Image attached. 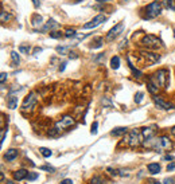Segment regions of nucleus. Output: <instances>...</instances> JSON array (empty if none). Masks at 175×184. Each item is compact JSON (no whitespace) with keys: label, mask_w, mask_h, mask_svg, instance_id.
Instances as JSON below:
<instances>
[{"label":"nucleus","mask_w":175,"mask_h":184,"mask_svg":"<svg viewBox=\"0 0 175 184\" xmlns=\"http://www.w3.org/2000/svg\"><path fill=\"white\" fill-rule=\"evenodd\" d=\"M143 145L147 146V148L154 149L155 152H164V150H168L173 148L171 140L167 136H160V137H152L148 138V140L143 141Z\"/></svg>","instance_id":"nucleus-1"},{"label":"nucleus","mask_w":175,"mask_h":184,"mask_svg":"<svg viewBox=\"0 0 175 184\" xmlns=\"http://www.w3.org/2000/svg\"><path fill=\"white\" fill-rule=\"evenodd\" d=\"M162 10H163V4L160 2H158V0H155V2L150 3L148 6L144 8V14H145L144 18H147V19L158 18V16L162 14Z\"/></svg>","instance_id":"nucleus-2"},{"label":"nucleus","mask_w":175,"mask_h":184,"mask_svg":"<svg viewBox=\"0 0 175 184\" xmlns=\"http://www.w3.org/2000/svg\"><path fill=\"white\" fill-rule=\"evenodd\" d=\"M144 141V137H143V133H141V129H132L129 132V136H128V144L131 148H136L143 144Z\"/></svg>","instance_id":"nucleus-3"},{"label":"nucleus","mask_w":175,"mask_h":184,"mask_svg":"<svg viewBox=\"0 0 175 184\" xmlns=\"http://www.w3.org/2000/svg\"><path fill=\"white\" fill-rule=\"evenodd\" d=\"M141 44L144 47L150 48V50H158V48H160L163 46L162 40L159 38H156L155 35H144L143 39H141Z\"/></svg>","instance_id":"nucleus-4"},{"label":"nucleus","mask_w":175,"mask_h":184,"mask_svg":"<svg viewBox=\"0 0 175 184\" xmlns=\"http://www.w3.org/2000/svg\"><path fill=\"white\" fill-rule=\"evenodd\" d=\"M36 101H38V98H36L35 93H30L26 98H24V101L22 104V110L23 112H31V110L35 108Z\"/></svg>","instance_id":"nucleus-5"},{"label":"nucleus","mask_w":175,"mask_h":184,"mask_svg":"<svg viewBox=\"0 0 175 184\" xmlns=\"http://www.w3.org/2000/svg\"><path fill=\"white\" fill-rule=\"evenodd\" d=\"M154 77H155V79L158 81V83H159L160 88H163V89L167 88L168 71L166 70V69H160V70H158L156 73H154Z\"/></svg>","instance_id":"nucleus-6"},{"label":"nucleus","mask_w":175,"mask_h":184,"mask_svg":"<svg viewBox=\"0 0 175 184\" xmlns=\"http://www.w3.org/2000/svg\"><path fill=\"white\" fill-rule=\"evenodd\" d=\"M105 20H107V16H105V15H103V14L96 15L94 18L90 20V22H88V23L84 24V30H92V28L99 27L100 24H103L105 22Z\"/></svg>","instance_id":"nucleus-7"},{"label":"nucleus","mask_w":175,"mask_h":184,"mask_svg":"<svg viewBox=\"0 0 175 184\" xmlns=\"http://www.w3.org/2000/svg\"><path fill=\"white\" fill-rule=\"evenodd\" d=\"M123 30H124V22H120V23H117L115 27L113 28H111L109 30V32L107 34V40L108 42H113L117 36H119L121 32H123Z\"/></svg>","instance_id":"nucleus-8"},{"label":"nucleus","mask_w":175,"mask_h":184,"mask_svg":"<svg viewBox=\"0 0 175 184\" xmlns=\"http://www.w3.org/2000/svg\"><path fill=\"white\" fill-rule=\"evenodd\" d=\"M74 124H76L74 118L70 116H65L63 118H61V121H58L55 124V129L58 130V132H61V130H63L66 128H70V126H73Z\"/></svg>","instance_id":"nucleus-9"},{"label":"nucleus","mask_w":175,"mask_h":184,"mask_svg":"<svg viewBox=\"0 0 175 184\" xmlns=\"http://www.w3.org/2000/svg\"><path fill=\"white\" fill-rule=\"evenodd\" d=\"M140 54H141V56H143V58L147 59L151 65H155V63H158V62L160 61V55L158 54V52H151V51L143 50V51H140Z\"/></svg>","instance_id":"nucleus-10"},{"label":"nucleus","mask_w":175,"mask_h":184,"mask_svg":"<svg viewBox=\"0 0 175 184\" xmlns=\"http://www.w3.org/2000/svg\"><path fill=\"white\" fill-rule=\"evenodd\" d=\"M154 102H155V105H156L159 109H163V110H171V109H174V105H173V104H170V102L164 101L163 98L159 97V96H155V97H154Z\"/></svg>","instance_id":"nucleus-11"},{"label":"nucleus","mask_w":175,"mask_h":184,"mask_svg":"<svg viewBox=\"0 0 175 184\" xmlns=\"http://www.w3.org/2000/svg\"><path fill=\"white\" fill-rule=\"evenodd\" d=\"M58 27H59V24L57 23L54 19H50V20H48V22L42 27V31H43V32H48V31L51 32V30H54V28H58Z\"/></svg>","instance_id":"nucleus-12"},{"label":"nucleus","mask_w":175,"mask_h":184,"mask_svg":"<svg viewBox=\"0 0 175 184\" xmlns=\"http://www.w3.org/2000/svg\"><path fill=\"white\" fill-rule=\"evenodd\" d=\"M16 157H18V149H14V148L8 149L6 155H4V160L6 161H12V160H15Z\"/></svg>","instance_id":"nucleus-13"},{"label":"nucleus","mask_w":175,"mask_h":184,"mask_svg":"<svg viewBox=\"0 0 175 184\" xmlns=\"http://www.w3.org/2000/svg\"><path fill=\"white\" fill-rule=\"evenodd\" d=\"M27 176H28V171H26V169H18V171H15L14 172V179L15 180H18V182L26 179Z\"/></svg>","instance_id":"nucleus-14"},{"label":"nucleus","mask_w":175,"mask_h":184,"mask_svg":"<svg viewBox=\"0 0 175 184\" xmlns=\"http://www.w3.org/2000/svg\"><path fill=\"white\" fill-rule=\"evenodd\" d=\"M43 24V19H42V16L38 15V14H35L34 16H32V19H31V26L34 27V28H39L40 26Z\"/></svg>","instance_id":"nucleus-15"},{"label":"nucleus","mask_w":175,"mask_h":184,"mask_svg":"<svg viewBox=\"0 0 175 184\" xmlns=\"http://www.w3.org/2000/svg\"><path fill=\"white\" fill-rule=\"evenodd\" d=\"M127 133H128V129L125 128V126H120V128H116V129H113L111 132L112 136H116V137L124 136V134H127Z\"/></svg>","instance_id":"nucleus-16"},{"label":"nucleus","mask_w":175,"mask_h":184,"mask_svg":"<svg viewBox=\"0 0 175 184\" xmlns=\"http://www.w3.org/2000/svg\"><path fill=\"white\" fill-rule=\"evenodd\" d=\"M141 133H143L144 140H148V138L154 137V134H155V129L154 128H143L141 129Z\"/></svg>","instance_id":"nucleus-17"},{"label":"nucleus","mask_w":175,"mask_h":184,"mask_svg":"<svg viewBox=\"0 0 175 184\" xmlns=\"http://www.w3.org/2000/svg\"><path fill=\"white\" fill-rule=\"evenodd\" d=\"M7 105L10 109H16L18 108V97L15 96H10L7 98Z\"/></svg>","instance_id":"nucleus-18"},{"label":"nucleus","mask_w":175,"mask_h":184,"mask_svg":"<svg viewBox=\"0 0 175 184\" xmlns=\"http://www.w3.org/2000/svg\"><path fill=\"white\" fill-rule=\"evenodd\" d=\"M19 63H20L19 54L16 51H11V66L16 67V66H19Z\"/></svg>","instance_id":"nucleus-19"},{"label":"nucleus","mask_w":175,"mask_h":184,"mask_svg":"<svg viewBox=\"0 0 175 184\" xmlns=\"http://www.w3.org/2000/svg\"><path fill=\"white\" fill-rule=\"evenodd\" d=\"M148 171L151 172L152 175H156V173H159L160 172V165L158 164V163H151V164H148Z\"/></svg>","instance_id":"nucleus-20"},{"label":"nucleus","mask_w":175,"mask_h":184,"mask_svg":"<svg viewBox=\"0 0 175 184\" xmlns=\"http://www.w3.org/2000/svg\"><path fill=\"white\" fill-rule=\"evenodd\" d=\"M163 7L168 11H175V0H163Z\"/></svg>","instance_id":"nucleus-21"},{"label":"nucleus","mask_w":175,"mask_h":184,"mask_svg":"<svg viewBox=\"0 0 175 184\" xmlns=\"http://www.w3.org/2000/svg\"><path fill=\"white\" fill-rule=\"evenodd\" d=\"M111 67L113 69V70H117V69L120 67V58L119 56H112V59H111Z\"/></svg>","instance_id":"nucleus-22"},{"label":"nucleus","mask_w":175,"mask_h":184,"mask_svg":"<svg viewBox=\"0 0 175 184\" xmlns=\"http://www.w3.org/2000/svg\"><path fill=\"white\" fill-rule=\"evenodd\" d=\"M128 65H129V69L132 70V74H133V77H136V78H140L141 77V71H139L137 69H135V66L131 63V61H129V58H128Z\"/></svg>","instance_id":"nucleus-23"},{"label":"nucleus","mask_w":175,"mask_h":184,"mask_svg":"<svg viewBox=\"0 0 175 184\" xmlns=\"http://www.w3.org/2000/svg\"><path fill=\"white\" fill-rule=\"evenodd\" d=\"M55 51L58 52V54H61V55H66V54H69V46H57L55 47Z\"/></svg>","instance_id":"nucleus-24"},{"label":"nucleus","mask_w":175,"mask_h":184,"mask_svg":"<svg viewBox=\"0 0 175 184\" xmlns=\"http://www.w3.org/2000/svg\"><path fill=\"white\" fill-rule=\"evenodd\" d=\"M94 44H90V47L92 48H100V47H103V44H104V39L103 38H94Z\"/></svg>","instance_id":"nucleus-25"},{"label":"nucleus","mask_w":175,"mask_h":184,"mask_svg":"<svg viewBox=\"0 0 175 184\" xmlns=\"http://www.w3.org/2000/svg\"><path fill=\"white\" fill-rule=\"evenodd\" d=\"M19 51L22 52V54H30L31 46H28V44H20V46H19Z\"/></svg>","instance_id":"nucleus-26"},{"label":"nucleus","mask_w":175,"mask_h":184,"mask_svg":"<svg viewBox=\"0 0 175 184\" xmlns=\"http://www.w3.org/2000/svg\"><path fill=\"white\" fill-rule=\"evenodd\" d=\"M39 152H40V155H42L43 157H46V159L50 157L51 155H53V152H51L50 149H48V148H43V146H42V148H39Z\"/></svg>","instance_id":"nucleus-27"},{"label":"nucleus","mask_w":175,"mask_h":184,"mask_svg":"<svg viewBox=\"0 0 175 184\" xmlns=\"http://www.w3.org/2000/svg\"><path fill=\"white\" fill-rule=\"evenodd\" d=\"M65 38H74V36H77V32H76V30H70V28H67L66 31H65Z\"/></svg>","instance_id":"nucleus-28"},{"label":"nucleus","mask_w":175,"mask_h":184,"mask_svg":"<svg viewBox=\"0 0 175 184\" xmlns=\"http://www.w3.org/2000/svg\"><path fill=\"white\" fill-rule=\"evenodd\" d=\"M0 18H2V22L3 23H6V22H8V20L11 19V15L10 14H6V11H2V12H0Z\"/></svg>","instance_id":"nucleus-29"},{"label":"nucleus","mask_w":175,"mask_h":184,"mask_svg":"<svg viewBox=\"0 0 175 184\" xmlns=\"http://www.w3.org/2000/svg\"><path fill=\"white\" fill-rule=\"evenodd\" d=\"M61 36H65L61 31H51L50 32V38H53V39H59Z\"/></svg>","instance_id":"nucleus-30"},{"label":"nucleus","mask_w":175,"mask_h":184,"mask_svg":"<svg viewBox=\"0 0 175 184\" xmlns=\"http://www.w3.org/2000/svg\"><path fill=\"white\" fill-rule=\"evenodd\" d=\"M90 184H105V182L100 176H93L90 180Z\"/></svg>","instance_id":"nucleus-31"},{"label":"nucleus","mask_w":175,"mask_h":184,"mask_svg":"<svg viewBox=\"0 0 175 184\" xmlns=\"http://www.w3.org/2000/svg\"><path fill=\"white\" fill-rule=\"evenodd\" d=\"M143 96H144V94L141 92H137L135 94V102H136V104H140V102L143 101Z\"/></svg>","instance_id":"nucleus-32"},{"label":"nucleus","mask_w":175,"mask_h":184,"mask_svg":"<svg viewBox=\"0 0 175 184\" xmlns=\"http://www.w3.org/2000/svg\"><path fill=\"white\" fill-rule=\"evenodd\" d=\"M97 128H99V122L94 121L92 124V129H90V133L92 134H97Z\"/></svg>","instance_id":"nucleus-33"},{"label":"nucleus","mask_w":175,"mask_h":184,"mask_svg":"<svg viewBox=\"0 0 175 184\" xmlns=\"http://www.w3.org/2000/svg\"><path fill=\"white\" fill-rule=\"evenodd\" d=\"M36 179H38V173H35V172H31V173H28V176H27V180H28V182L36 180Z\"/></svg>","instance_id":"nucleus-34"},{"label":"nucleus","mask_w":175,"mask_h":184,"mask_svg":"<svg viewBox=\"0 0 175 184\" xmlns=\"http://www.w3.org/2000/svg\"><path fill=\"white\" fill-rule=\"evenodd\" d=\"M40 169L48 171L50 173H54V172H55V168H53V167H50V165H42V167H40Z\"/></svg>","instance_id":"nucleus-35"},{"label":"nucleus","mask_w":175,"mask_h":184,"mask_svg":"<svg viewBox=\"0 0 175 184\" xmlns=\"http://www.w3.org/2000/svg\"><path fill=\"white\" fill-rule=\"evenodd\" d=\"M7 77H8L7 73H2V74H0V81H2V85H4V82H6V79H7Z\"/></svg>","instance_id":"nucleus-36"},{"label":"nucleus","mask_w":175,"mask_h":184,"mask_svg":"<svg viewBox=\"0 0 175 184\" xmlns=\"http://www.w3.org/2000/svg\"><path fill=\"white\" fill-rule=\"evenodd\" d=\"M101 102H103V105H107L108 108H112V102L109 100H107V98H103V101H101Z\"/></svg>","instance_id":"nucleus-37"},{"label":"nucleus","mask_w":175,"mask_h":184,"mask_svg":"<svg viewBox=\"0 0 175 184\" xmlns=\"http://www.w3.org/2000/svg\"><path fill=\"white\" fill-rule=\"evenodd\" d=\"M163 184H174V179L173 177H166L163 180Z\"/></svg>","instance_id":"nucleus-38"},{"label":"nucleus","mask_w":175,"mask_h":184,"mask_svg":"<svg viewBox=\"0 0 175 184\" xmlns=\"http://www.w3.org/2000/svg\"><path fill=\"white\" fill-rule=\"evenodd\" d=\"M6 134H7V129H3L2 130V145H3V142H4V140H6Z\"/></svg>","instance_id":"nucleus-39"},{"label":"nucleus","mask_w":175,"mask_h":184,"mask_svg":"<svg viewBox=\"0 0 175 184\" xmlns=\"http://www.w3.org/2000/svg\"><path fill=\"white\" fill-rule=\"evenodd\" d=\"M59 184H73V180H71V179H63Z\"/></svg>","instance_id":"nucleus-40"},{"label":"nucleus","mask_w":175,"mask_h":184,"mask_svg":"<svg viewBox=\"0 0 175 184\" xmlns=\"http://www.w3.org/2000/svg\"><path fill=\"white\" fill-rule=\"evenodd\" d=\"M69 58L70 59H77L78 58V55H77L76 52H69Z\"/></svg>","instance_id":"nucleus-41"},{"label":"nucleus","mask_w":175,"mask_h":184,"mask_svg":"<svg viewBox=\"0 0 175 184\" xmlns=\"http://www.w3.org/2000/svg\"><path fill=\"white\" fill-rule=\"evenodd\" d=\"M108 171H109V173H111V175H113V176H117V175H119V173H117V171L112 169V168H108Z\"/></svg>","instance_id":"nucleus-42"},{"label":"nucleus","mask_w":175,"mask_h":184,"mask_svg":"<svg viewBox=\"0 0 175 184\" xmlns=\"http://www.w3.org/2000/svg\"><path fill=\"white\" fill-rule=\"evenodd\" d=\"M65 67H66V62H62V63H61V66H59L58 70H59V71H63V70H65Z\"/></svg>","instance_id":"nucleus-43"},{"label":"nucleus","mask_w":175,"mask_h":184,"mask_svg":"<svg viewBox=\"0 0 175 184\" xmlns=\"http://www.w3.org/2000/svg\"><path fill=\"white\" fill-rule=\"evenodd\" d=\"M174 168H175V164H174V163H171V164L167 165V171H173Z\"/></svg>","instance_id":"nucleus-44"},{"label":"nucleus","mask_w":175,"mask_h":184,"mask_svg":"<svg viewBox=\"0 0 175 184\" xmlns=\"http://www.w3.org/2000/svg\"><path fill=\"white\" fill-rule=\"evenodd\" d=\"M32 4H34V7H35V8H38L40 3H39V0H32Z\"/></svg>","instance_id":"nucleus-45"},{"label":"nucleus","mask_w":175,"mask_h":184,"mask_svg":"<svg viewBox=\"0 0 175 184\" xmlns=\"http://www.w3.org/2000/svg\"><path fill=\"white\" fill-rule=\"evenodd\" d=\"M39 52H42V48H40V47H36L35 50H34V54L36 55V54H39Z\"/></svg>","instance_id":"nucleus-46"},{"label":"nucleus","mask_w":175,"mask_h":184,"mask_svg":"<svg viewBox=\"0 0 175 184\" xmlns=\"http://www.w3.org/2000/svg\"><path fill=\"white\" fill-rule=\"evenodd\" d=\"M164 160H166V161H168V160H174V157H173V156H168V155H167V156H164Z\"/></svg>","instance_id":"nucleus-47"},{"label":"nucleus","mask_w":175,"mask_h":184,"mask_svg":"<svg viewBox=\"0 0 175 184\" xmlns=\"http://www.w3.org/2000/svg\"><path fill=\"white\" fill-rule=\"evenodd\" d=\"M97 3H108V2H111V0H96Z\"/></svg>","instance_id":"nucleus-48"},{"label":"nucleus","mask_w":175,"mask_h":184,"mask_svg":"<svg viewBox=\"0 0 175 184\" xmlns=\"http://www.w3.org/2000/svg\"><path fill=\"white\" fill-rule=\"evenodd\" d=\"M171 134L175 137V126H173V128H171Z\"/></svg>","instance_id":"nucleus-49"},{"label":"nucleus","mask_w":175,"mask_h":184,"mask_svg":"<svg viewBox=\"0 0 175 184\" xmlns=\"http://www.w3.org/2000/svg\"><path fill=\"white\" fill-rule=\"evenodd\" d=\"M4 183H6V184H15L14 182H11V180H7V182H4Z\"/></svg>","instance_id":"nucleus-50"},{"label":"nucleus","mask_w":175,"mask_h":184,"mask_svg":"<svg viewBox=\"0 0 175 184\" xmlns=\"http://www.w3.org/2000/svg\"><path fill=\"white\" fill-rule=\"evenodd\" d=\"M2 183H4V173L2 172Z\"/></svg>","instance_id":"nucleus-51"},{"label":"nucleus","mask_w":175,"mask_h":184,"mask_svg":"<svg viewBox=\"0 0 175 184\" xmlns=\"http://www.w3.org/2000/svg\"><path fill=\"white\" fill-rule=\"evenodd\" d=\"M154 184H162V183H159V182H154Z\"/></svg>","instance_id":"nucleus-52"}]
</instances>
